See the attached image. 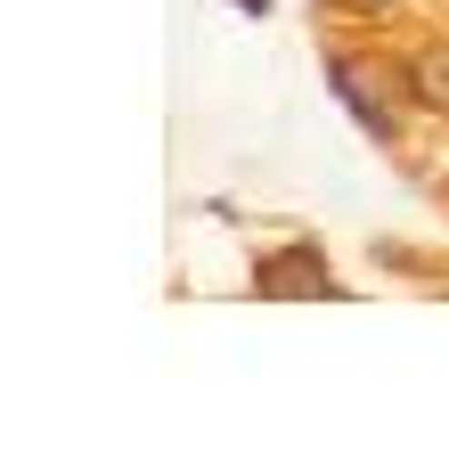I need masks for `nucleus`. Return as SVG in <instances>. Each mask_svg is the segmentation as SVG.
<instances>
[{
    "mask_svg": "<svg viewBox=\"0 0 449 466\" xmlns=\"http://www.w3.org/2000/svg\"><path fill=\"white\" fill-rule=\"evenodd\" d=\"M401 82H409V98H417V106H434V115H449V41H434V49H417Z\"/></svg>",
    "mask_w": 449,
    "mask_h": 466,
    "instance_id": "obj_2",
    "label": "nucleus"
},
{
    "mask_svg": "<svg viewBox=\"0 0 449 466\" xmlns=\"http://www.w3.org/2000/svg\"><path fill=\"white\" fill-rule=\"evenodd\" d=\"M237 8H270V0H237Z\"/></svg>",
    "mask_w": 449,
    "mask_h": 466,
    "instance_id": "obj_5",
    "label": "nucleus"
},
{
    "mask_svg": "<svg viewBox=\"0 0 449 466\" xmlns=\"http://www.w3.org/2000/svg\"><path fill=\"white\" fill-rule=\"evenodd\" d=\"M327 74H335V90H344V106H352V115H360V123H368V131H376V139H393V115H384V106H376V98H368V74H352V66H344V57H335V66H327Z\"/></svg>",
    "mask_w": 449,
    "mask_h": 466,
    "instance_id": "obj_3",
    "label": "nucleus"
},
{
    "mask_svg": "<svg viewBox=\"0 0 449 466\" xmlns=\"http://www.w3.org/2000/svg\"><path fill=\"white\" fill-rule=\"evenodd\" d=\"M254 287H262V295H344L311 246H294V254H262V262H254Z\"/></svg>",
    "mask_w": 449,
    "mask_h": 466,
    "instance_id": "obj_1",
    "label": "nucleus"
},
{
    "mask_svg": "<svg viewBox=\"0 0 449 466\" xmlns=\"http://www.w3.org/2000/svg\"><path fill=\"white\" fill-rule=\"evenodd\" d=\"M335 8H393V0H335Z\"/></svg>",
    "mask_w": 449,
    "mask_h": 466,
    "instance_id": "obj_4",
    "label": "nucleus"
}]
</instances>
